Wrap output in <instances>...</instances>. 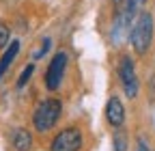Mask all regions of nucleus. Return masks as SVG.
I'll use <instances>...</instances> for the list:
<instances>
[{
    "mask_svg": "<svg viewBox=\"0 0 155 151\" xmlns=\"http://www.w3.org/2000/svg\"><path fill=\"white\" fill-rule=\"evenodd\" d=\"M127 145H129L127 132H125L123 127L114 129V136H112V147H114V151H127Z\"/></svg>",
    "mask_w": 155,
    "mask_h": 151,
    "instance_id": "9",
    "label": "nucleus"
},
{
    "mask_svg": "<svg viewBox=\"0 0 155 151\" xmlns=\"http://www.w3.org/2000/svg\"><path fill=\"white\" fill-rule=\"evenodd\" d=\"M32 73H35V63H28L24 69H22V73H19V78H17V89H24L26 84H28V80L32 78Z\"/></svg>",
    "mask_w": 155,
    "mask_h": 151,
    "instance_id": "10",
    "label": "nucleus"
},
{
    "mask_svg": "<svg viewBox=\"0 0 155 151\" xmlns=\"http://www.w3.org/2000/svg\"><path fill=\"white\" fill-rule=\"evenodd\" d=\"M104 117H106V123H108L112 129H119V127H123V125H125L127 112H125V104L121 102V97H119V95H112V97L106 102Z\"/></svg>",
    "mask_w": 155,
    "mask_h": 151,
    "instance_id": "6",
    "label": "nucleus"
},
{
    "mask_svg": "<svg viewBox=\"0 0 155 151\" xmlns=\"http://www.w3.org/2000/svg\"><path fill=\"white\" fill-rule=\"evenodd\" d=\"M19 48H22V43H19V39H13L5 50H2V56H0V78L9 71V67L13 65V61L17 59L19 54Z\"/></svg>",
    "mask_w": 155,
    "mask_h": 151,
    "instance_id": "8",
    "label": "nucleus"
},
{
    "mask_svg": "<svg viewBox=\"0 0 155 151\" xmlns=\"http://www.w3.org/2000/svg\"><path fill=\"white\" fill-rule=\"evenodd\" d=\"M61 117H63V99L50 95V97H43L37 102V106L32 108V115H30V123L37 134H48L58 125Z\"/></svg>",
    "mask_w": 155,
    "mask_h": 151,
    "instance_id": "1",
    "label": "nucleus"
},
{
    "mask_svg": "<svg viewBox=\"0 0 155 151\" xmlns=\"http://www.w3.org/2000/svg\"><path fill=\"white\" fill-rule=\"evenodd\" d=\"M50 45H52V39H50V37H45V39H43V45H41V48H39V50L32 54V59H37V61H39V59H41V56L50 50Z\"/></svg>",
    "mask_w": 155,
    "mask_h": 151,
    "instance_id": "14",
    "label": "nucleus"
},
{
    "mask_svg": "<svg viewBox=\"0 0 155 151\" xmlns=\"http://www.w3.org/2000/svg\"><path fill=\"white\" fill-rule=\"evenodd\" d=\"M84 147V132L78 125H65L56 132L50 143V151H82Z\"/></svg>",
    "mask_w": 155,
    "mask_h": 151,
    "instance_id": "5",
    "label": "nucleus"
},
{
    "mask_svg": "<svg viewBox=\"0 0 155 151\" xmlns=\"http://www.w3.org/2000/svg\"><path fill=\"white\" fill-rule=\"evenodd\" d=\"M9 140H11L13 151H30L32 149V143H35L32 140V132L26 129V127H15L11 132Z\"/></svg>",
    "mask_w": 155,
    "mask_h": 151,
    "instance_id": "7",
    "label": "nucleus"
},
{
    "mask_svg": "<svg viewBox=\"0 0 155 151\" xmlns=\"http://www.w3.org/2000/svg\"><path fill=\"white\" fill-rule=\"evenodd\" d=\"M155 37V22L149 11H138L136 20L129 28V43L138 56H147Z\"/></svg>",
    "mask_w": 155,
    "mask_h": 151,
    "instance_id": "2",
    "label": "nucleus"
},
{
    "mask_svg": "<svg viewBox=\"0 0 155 151\" xmlns=\"http://www.w3.org/2000/svg\"><path fill=\"white\" fill-rule=\"evenodd\" d=\"M67 67H69V54L67 52H56L48 67H45V73H43V86L48 93H56L61 91L63 86V80H65V73H67Z\"/></svg>",
    "mask_w": 155,
    "mask_h": 151,
    "instance_id": "4",
    "label": "nucleus"
},
{
    "mask_svg": "<svg viewBox=\"0 0 155 151\" xmlns=\"http://www.w3.org/2000/svg\"><path fill=\"white\" fill-rule=\"evenodd\" d=\"M11 43V28L7 22H0V50H5Z\"/></svg>",
    "mask_w": 155,
    "mask_h": 151,
    "instance_id": "11",
    "label": "nucleus"
},
{
    "mask_svg": "<svg viewBox=\"0 0 155 151\" xmlns=\"http://www.w3.org/2000/svg\"><path fill=\"white\" fill-rule=\"evenodd\" d=\"M116 76H119L121 89L127 99H136L140 93V78L136 73V63L129 54H121L119 63H116Z\"/></svg>",
    "mask_w": 155,
    "mask_h": 151,
    "instance_id": "3",
    "label": "nucleus"
},
{
    "mask_svg": "<svg viewBox=\"0 0 155 151\" xmlns=\"http://www.w3.org/2000/svg\"><path fill=\"white\" fill-rule=\"evenodd\" d=\"M147 95H149V102L155 104V71L149 76V82H147Z\"/></svg>",
    "mask_w": 155,
    "mask_h": 151,
    "instance_id": "13",
    "label": "nucleus"
},
{
    "mask_svg": "<svg viewBox=\"0 0 155 151\" xmlns=\"http://www.w3.org/2000/svg\"><path fill=\"white\" fill-rule=\"evenodd\" d=\"M136 151H153V149L149 147V143H147L144 136H138V143H136Z\"/></svg>",
    "mask_w": 155,
    "mask_h": 151,
    "instance_id": "15",
    "label": "nucleus"
},
{
    "mask_svg": "<svg viewBox=\"0 0 155 151\" xmlns=\"http://www.w3.org/2000/svg\"><path fill=\"white\" fill-rule=\"evenodd\" d=\"M144 2H147V0H125V9H127L129 15L136 17V15H138V9H140Z\"/></svg>",
    "mask_w": 155,
    "mask_h": 151,
    "instance_id": "12",
    "label": "nucleus"
}]
</instances>
